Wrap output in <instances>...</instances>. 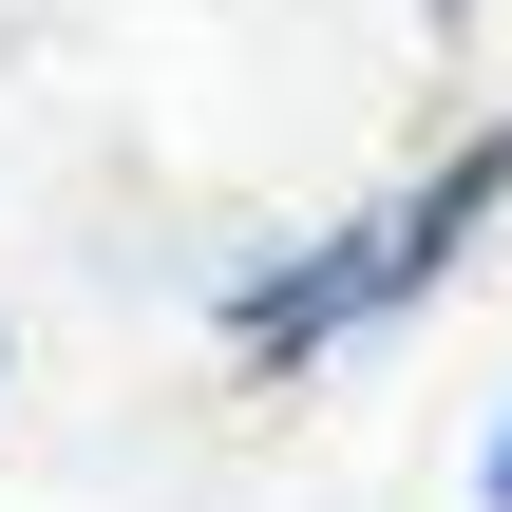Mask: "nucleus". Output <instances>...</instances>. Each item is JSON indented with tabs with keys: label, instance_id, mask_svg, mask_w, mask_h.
<instances>
[{
	"label": "nucleus",
	"instance_id": "nucleus-1",
	"mask_svg": "<svg viewBox=\"0 0 512 512\" xmlns=\"http://www.w3.org/2000/svg\"><path fill=\"white\" fill-rule=\"evenodd\" d=\"M494 209H512V114H494V133H456L399 209H342V228H304V247L228 266V285H209V342H228L247 380H323L361 323L437 304V285H456V247H475Z\"/></svg>",
	"mask_w": 512,
	"mask_h": 512
},
{
	"label": "nucleus",
	"instance_id": "nucleus-4",
	"mask_svg": "<svg viewBox=\"0 0 512 512\" xmlns=\"http://www.w3.org/2000/svg\"><path fill=\"white\" fill-rule=\"evenodd\" d=\"M0 380H19V342H0Z\"/></svg>",
	"mask_w": 512,
	"mask_h": 512
},
{
	"label": "nucleus",
	"instance_id": "nucleus-2",
	"mask_svg": "<svg viewBox=\"0 0 512 512\" xmlns=\"http://www.w3.org/2000/svg\"><path fill=\"white\" fill-rule=\"evenodd\" d=\"M475 512H512V399H494V437H475Z\"/></svg>",
	"mask_w": 512,
	"mask_h": 512
},
{
	"label": "nucleus",
	"instance_id": "nucleus-3",
	"mask_svg": "<svg viewBox=\"0 0 512 512\" xmlns=\"http://www.w3.org/2000/svg\"><path fill=\"white\" fill-rule=\"evenodd\" d=\"M418 19H437V38H456V19H475V0H418Z\"/></svg>",
	"mask_w": 512,
	"mask_h": 512
}]
</instances>
